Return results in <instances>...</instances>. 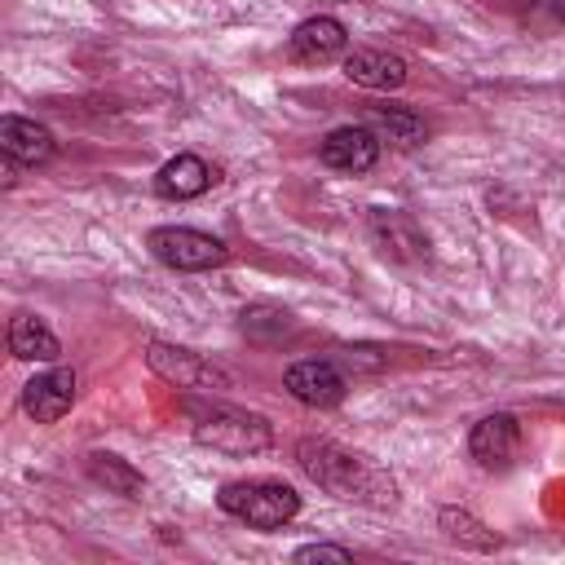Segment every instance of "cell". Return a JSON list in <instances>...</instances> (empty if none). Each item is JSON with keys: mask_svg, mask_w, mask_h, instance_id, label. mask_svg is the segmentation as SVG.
Returning a JSON list of instances; mask_svg holds the SVG:
<instances>
[{"mask_svg": "<svg viewBox=\"0 0 565 565\" xmlns=\"http://www.w3.org/2000/svg\"><path fill=\"white\" fill-rule=\"evenodd\" d=\"M296 463L305 468L309 481H318L335 499L366 503V508H388L397 499L393 494L397 486H393L388 472H380L371 459H362V455H353V450H344V446H335L327 437H305L296 446Z\"/></svg>", "mask_w": 565, "mask_h": 565, "instance_id": "cell-1", "label": "cell"}, {"mask_svg": "<svg viewBox=\"0 0 565 565\" xmlns=\"http://www.w3.org/2000/svg\"><path fill=\"white\" fill-rule=\"evenodd\" d=\"M216 503L221 512H230L252 530H278L300 512V494L282 481H230L221 486Z\"/></svg>", "mask_w": 565, "mask_h": 565, "instance_id": "cell-2", "label": "cell"}, {"mask_svg": "<svg viewBox=\"0 0 565 565\" xmlns=\"http://www.w3.org/2000/svg\"><path fill=\"white\" fill-rule=\"evenodd\" d=\"M194 441L212 446L221 455H256L274 441V428L252 415V411H234V406H207L194 415Z\"/></svg>", "mask_w": 565, "mask_h": 565, "instance_id": "cell-3", "label": "cell"}, {"mask_svg": "<svg viewBox=\"0 0 565 565\" xmlns=\"http://www.w3.org/2000/svg\"><path fill=\"white\" fill-rule=\"evenodd\" d=\"M146 247L159 265L168 269H181V274H194V269H212L225 260V243L203 234V230H190V225H159L146 234Z\"/></svg>", "mask_w": 565, "mask_h": 565, "instance_id": "cell-4", "label": "cell"}, {"mask_svg": "<svg viewBox=\"0 0 565 565\" xmlns=\"http://www.w3.org/2000/svg\"><path fill=\"white\" fill-rule=\"evenodd\" d=\"M146 362H150V371H159V375H163L168 384H177V388H230V375H225L221 366L203 362V358L190 353V349H172V344H163V340L150 344Z\"/></svg>", "mask_w": 565, "mask_h": 565, "instance_id": "cell-5", "label": "cell"}, {"mask_svg": "<svg viewBox=\"0 0 565 565\" xmlns=\"http://www.w3.org/2000/svg\"><path fill=\"white\" fill-rule=\"evenodd\" d=\"M282 384H287V393H291L296 402L318 406V411H327V406H340V402H344V375H340V371H335V362H327V358L291 362V366H287V375H282Z\"/></svg>", "mask_w": 565, "mask_h": 565, "instance_id": "cell-6", "label": "cell"}, {"mask_svg": "<svg viewBox=\"0 0 565 565\" xmlns=\"http://www.w3.org/2000/svg\"><path fill=\"white\" fill-rule=\"evenodd\" d=\"M468 450H472V459H477L481 468H490V472L508 468V463L516 459V450H521V424H516V415L494 411V415L477 419V424H472V437H468Z\"/></svg>", "mask_w": 565, "mask_h": 565, "instance_id": "cell-7", "label": "cell"}, {"mask_svg": "<svg viewBox=\"0 0 565 565\" xmlns=\"http://www.w3.org/2000/svg\"><path fill=\"white\" fill-rule=\"evenodd\" d=\"M318 159H322L327 168H335V172H366V168H375V159H380V137H375L371 128H362V124L331 128V132L322 137V146H318Z\"/></svg>", "mask_w": 565, "mask_h": 565, "instance_id": "cell-8", "label": "cell"}, {"mask_svg": "<svg viewBox=\"0 0 565 565\" xmlns=\"http://www.w3.org/2000/svg\"><path fill=\"white\" fill-rule=\"evenodd\" d=\"M71 406H75V371H66V366H53L22 388V411L35 424H57Z\"/></svg>", "mask_w": 565, "mask_h": 565, "instance_id": "cell-9", "label": "cell"}, {"mask_svg": "<svg viewBox=\"0 0 565 565\" xmlns=\"http://www.w3.org/2000/svg\"><path fill=\"white\" fill-rule=\"evenodd\" d=\"M344 44H349L344 22H335V18H327V13L305 18V22L287 35V53H291L296 62H305V66H318V62L340 57V53H344Z\"/></svg>", "mask_w": 565, "mask_h": 565, "instance_id": "cell-10", "label": "cell"}, {"mask_svg": "<svg viewBox=\"0 0 565 565\" xmlns=\"http://www.w3.org/2000/svg\"><path fill=\"white\" fill-rule=\"evenodd\" d=\"M0 150L9 154V163H22V168H40L53 159V132L35 119H22V115H4L0 119Z\"/></svg>", "mask_w": 565, "mask_h": 565, "instance_id": "cell-11", "label": "cell"}, {"mask_svg": "<svg viewBox=\"0 0 565 565\" xmlns=\"http://www.w3.org/2000/svg\"><path fill=\"white\" fill-rule=\"evenodd\" d=\"M344 75L358 88H375V93H393L406 84V57L388 53V49H353L344 57Z\"/></svg>", "mask_w": 565, "mask_h": 565, "instance_id": "cell-12", "label": "cell"}, {"mask_svg": "<svg viewBox=\"0 0 565 565\" xmlns=\"http://www.w3.org/2000/svg\"><path fill=\"white\" fill-rule=\"evenodd\" d=\"M216 181V168H207L199 154H177L154 172V194L159 199H199Z\"/></svg>", "mask_w": 565, "mask_h": 565, "instance_id": "cell-13", "label": "cell"}, {"mask_svg": "<svg viewBox=\"0 0 565 565\" xmlns=\"http://www.w3.org/2000/svg\"><path fill=\"white\" fill-rule=\"evenodd\" d=\"M371 238H375V247H380L384 256H393V260H411V256L424 252V238H419L415 221L402 216V212H375V216H371Z\"/></svg>", "mask_w": 565, "mask_h": 565, "instance_id": "cell-14", "label": "cell"}, {"mask_svg": "<svg viewBox=\"0 0 565 565\" xmlns=\"http://www.w3.org/2000/svg\"><path fill=\"white\" fill-rule=\"evenodd\" d=\"M9 353L22 358V362H53V358L62 353V344H57V335L44 327V318L18 313V318L9 322Z\"/></svg>", "mask_w": 565, "mask_h": 565, "instance_id": "cell-15", "label": "cell"}, {"mask_svg": "<svg viewBox=\"0 0 565 565\" xmlns=\"http://www.w3.org/2000/svg\"><path fill=\"white\" fill-rule=\"evenodd\" d=\"M88 477L97 481V486H106V490H115V494H124V499H141V490H146V481H141V472L137 468H128L119 455H88Z\"/></svg>", "mask_w": 565, "mask_h": 565, "instance_id": "cell-16", "label": "cell"}, {"mask_svg": "<svg viewBox=\"0 0 565 565\" xmlns=\"http://www.w3.org/2000/svg\"><path fill=\"white\" fill-rule=\"evenodd\" d=\"M371 124L393 141V146H419L424 141V119L415 115V110H406V106H375L371 110Z\"/></svg>", "mask_w": 565, "mask_h": 565, "instance_id": "cell-17", "label": "cell"}, {"mask_svg": "<svg viewBox=\"0 0 565 565\" xmlns=\"http://www.w3.org/2000/svg\"><path fill=\"white\" fill-rule=\"evenodd\" d=\"M441 530L455 539V543H463V547H477V552H490V547H499V539L477 521V516H468V512H459V508H441Z\"/></svg>", "mask_w": 565, "mask_h": 565, "instance_id": "cell-18", "label": "cell"}, {"mask_svg": "<svg viewBox=\"0 0 565 565\" xmlns=\"http://www.w3.org/2000/svg\"><path fill=\"white\" fill-rule=\"evenodd\" d=\"M291 561H353L349 547H331V543H309V547H296Z\"/></svg>", "mask_w": 565, "mask_h": 565, "instance_id": "cell-19", "label": "cell"}]
</instances>
